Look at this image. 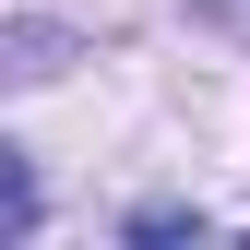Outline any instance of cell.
<instances>
[{"label":"cell","instance_id":"obj_1","mask_svg":"<svg viewBox=\"0 0 250 250\" xmlns=\"http://www.w3.org/2000/svg\"><path fill=\"white\" fill-rule=\"evenodd\" d=\"M24 227H36V179H24V155L0 143V238H24Z\"/></svg>","mask_w":250,"mask_h":250},{"label":"cell","instance_id":"obj_2","mask_svg":"<svg viewBox=\"0 0 250 250\" xmlns=\"http://www.w3.org/2000/svg\"><path fill=\"white\" fill-rule=\"evenodd\" d=\"M214 12H227V24H250V0H214Z\"/></svg>","mask_w":250,"mask_h":250}]
</instances>
